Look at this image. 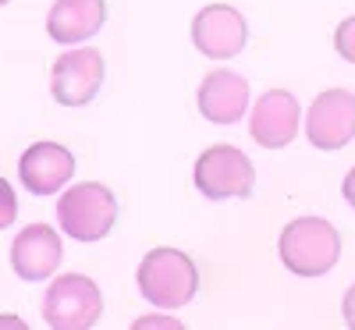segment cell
Instances as JSON below:
<instances>
[{"instance_id":"6da1fadb","label":"cell","mask_w":355,"mask_h":330,"mask_svg":"<svg viewBox=\"0 0 355 330\" xmlns=\"http://www.w3.org/2000/svg\"><path fill=\"white\" fill-rule=\"evenodd\" d=\"M281 263L299 277H323L341 256V234L323 217H299L281 231Z\"/></svg>"},{"instance_id":"7a4b0ae2","label":"cell","mask_w":355,"mask_h":330,"mask_svg":"<svg viewBox=\"0 0 355 330\" xmlns=\"http://www.w3.org/2000/svg\"><path fill=\"white\" fill-rule=\"evenodd\" d=\"M139 291L146 302H153L157 309H182L196 298L199 288V270L196 263L178 252V249H153L146 252L139 263Z\"/></svg>"},{"instance_id":"3957f363","label":"cell","mask_w":355,"mask_h":330,"mask_svg":"<svg viewBox=\"0 0 355 330\" xmlns=\"http://www.w3.org/2000/svg\"><path fill=\"white\" fill-rule=\"evenodd\" d=\"M114 220H117V199L100 182H82L57 199V224L68 238H78V242L107 238Z\"/></svg>"},{"instance_id":"277c9868","label":"cell","mask_w":355,"mask_h":330,"mask_svg":"<svg viewBox=\"0 0 355 330\" xmlns=\"http://www.w3.org/2000/svg\"><path fill=\"white\" fill-rule=\"evenodd\" d=\"M100 313H103V295L82 274L57 277L43 298V320L53 330H85L100 320Z\"/></svg>"},{"instance_id":"5b68a950","label":"cell","mask_w":355,"mask_h":330,"mask_svg":"<svg viewBox=\"0 0 355 330\" xmlns=\"http://www.w3.org/2000/svg\"><path fill=\"white\" fill-rule=\"evenodd\" d=\"M252 182V160L234 146H210L196 160V189L206 199H249Z\"/></svg>"},{"instance_id":"8992f818","label":"cell","mask_w":355,"mask_h":330,"mask_svg":"<svg viewBox=\"0 0 355 330\" xmlns=\"http://www.w3.org/2000/svg\"><path fill=\"white\" fill-rule=\"evenodd\" d=\"M306 135L316 149H345L355 139V96L348 89L320 93L306 114Z\"/></svg>"},{"instance_id":"52a82bcc","label":"cell","mask_w":355,"mask_h":330,"mask_svg":"<svg viewBox=\"0 0 355 330\" xmlns=\"http://www.w3.org/2000/svg\"><path fill=\"white\" fill-rule=\"evenodd\" d=\"M100 82H103V53L85 46V50H71L64 57H57V64L50 71V93L61 107H85L96 96Z\"/></svg>"},{"instance_id":"ba28073f","label":"cell","mask_w":355,"mask_h":330,"mask_svg":"<svg viewBox=\"0 0 355 330\" xmlns=\"http://www.w3.org/2000/svg\"><path fill=\"white\" fill-rule=\"evenodd\" d=\"M245 40H249L245 18L227 4H210L192 18V43L202 57H214V61L234 57L242 53Z\"/></svg>"},{"instance_id":"9c48e42d","label":"cell","mask_w":355,"mask_h":330,"mask_svg":"<svg viewBox=\"0 0 355 330\" xmlns=\"http://www.w3.org/2000/svg\"><path fill=\"white\" fill-rule=\"evenodd\" d=\"M299 100L284 89H270L256 100V110L249 117V135L263 149H284L299 135Z\"/></svg>"},{"instance_id":"30bf717a","label":"cell","mask_w":355,"mask_h":330,"mask_svg":"<svg viewBox=\"0 0 355 330\" xmlns=\"http://www.w3.org/2000/svg\"><path fill=\"white\" fill-rule=\"evenodd\" d=\"M75 174V157L57 142H36L28 146L18 160V177L33 196H53L64 189Z\"/></svg>"},{"instance_id":"8fae6325","label":"cell","mask_w":355,"mask_h":330,"mask_svg":"<svg viewBox=\"0 0 355 330\" xmlns=\"http://www.w3.org/2000/svg\"><path fill=\"white\" fill-rule=\"evenodd\" d=\"M61 259H64L61 238L46 224H33V227L18 231L15 245H11V266L21 281H46Z\"/></svg>"},{"instance_id":"7c38bea8","label":"cell","mask_w":355,"mask_h":330,"mask_svg":"<svg viewBox=\"0 0 355 330\" xmlns=\"http://www.w3.org/2000/svg\"><path fill=\"white\" fill-rule=\"evenodd\" d=\"M199 114L214 125H234L249 107V85L242 75H234L227 68H217L202 78L199 85Z\"/></svg>"},{"instance_id":"4fadbf2b","label":"cell","mask_w":355,"mask_h":330,"mask_svg":"<svg viewBox=\"0 0 355 330\" xmlns=\"http://www.w3.org/2000/svg\"><path fill=\"white\" fill-rule=\"evenodd\" d=\"M107 18L103 0H57L46 15V33L57 43H82L96 36Z\"/></svg>"},{"instance_id":"5bb4252c","label":"cell","mask_w":355,"mask_h":330,"mask_svg":"<svg viewBox=\"0 0 355 330\" xmlns=\"http://www.w3.org/2000/svg\"><path fill=\"white\" fill-rule=\"evenodd\" d=\"M334 50L345 57L348 64H355V15L345 18V21L334 28Z\"/></svg>"},{"instance_id":"9a60e30c","label":"cell","mask_w":355,"mask_h":330,"mask_svg":"<svg viewBox=\"0 0 355 330\" xmlns=\"http://www.w3.org/2000/svg\"><path fill=\"white\" fill-rule=\"evenodd\" d=\"M15 217H18V199H15V189L0 177V231L4 227H11L15 224Z\"/></svg>"},{"instance_id":"2e32d148","label":"cell","mask_w":355,"mask_h":330,"mask_svg":"<svg viewBox=\"0 0 355 330\" xmlns=\"http://www.w3.org/2000/svg\"><path fill=\"white\" fill-rule=\"evenodd\" d=\"M345 323L355 330V284L345 291Z\"/></svg>"},{"instance_id":"e0dca14e","label":"cell","mask_w":355,"mask_h":330,"mask_svg":"<svg viewBox=\"0 0 355 330\" xmlns=\"http://www.w3.org/2000/svg\"><path fill=\"white\" fill-rule=\"evenodd\" d=\"M341 192H345V199L352 202V209H355V167L345 174V182H341Z\"/></svg>"},{"instance_id":"ac0fdd59","label":"cell","mask_w":355,"mask_h":330,"mask_svg":"<svg viewBox=\"0 0 355 330\" xmlns=\"http://www.w3.org/2000/svg\"><path fill=\"white\" fill-rule=\"evenodd\" d=\"M4 4H8V0H0V8H4Z\"/></svg>"}]
</instances>
